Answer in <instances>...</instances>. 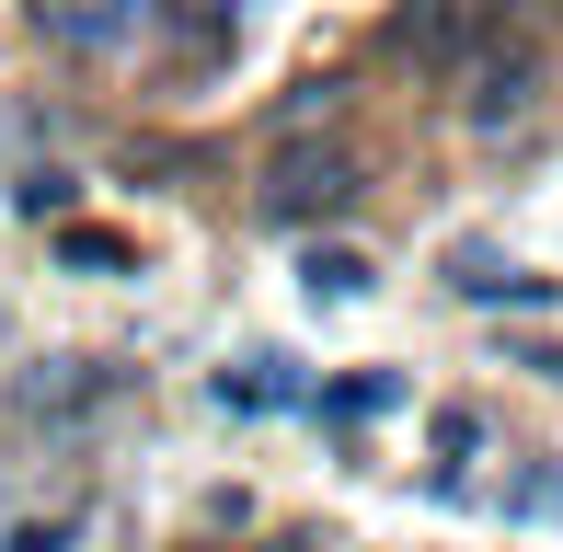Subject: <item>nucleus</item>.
Here are the masks:
<instances>
[{
	"mask_svg": "<svg viewBox=\"0 0 563 552\" xmlns=\"http://www.w3.org/2000/svg\"><path fill=\"white\" fill-rule=\"evenodd\" d=\"M356 185H368V162H356L345 139H276V162H265V219L276 231H311V219H334L356 208Z\"/></svg>",
	"mask_w": 563,
	"mask_h": 552,
	"instance_id": "1",
	"label": "nucleus"
},
{
	"mask_svg": "<svg viewBox=\"0 0 563 552\" xmlns=\"http://www.w3.org/2000/svg\"><path fill=\"white\" fill-rule=\"evenodd\" d=\"M23 23H35L46 46H69V58H115L150 23V0H23Z\"/></svg>",
	"mask_w": 563,
	"mask_h": 552,
	"instance_id": "2",
	"label": "nucleus"
},
{
	"mask_svg": "<svg viewBox=\"0 0 563 552\" xmlns=\"http://www.w3.org/2000/svg\"><path fill=\"white\" fill-rule=\"evenodd\" d=\"M529 92H541V58H529V46H483V58H472V92H460V115L495 139V128H518V115H529Z\"/></svg>",
	"mask_w": 563,
	"mask_h": 552,
	"instance_id": "3",
	"label": "nucleus"
},
{
	"mask_svg": "<svg viewBox=\"0 0 563 552\" xmlns=\"http://www.w3.org/2000/svg\"><path fill=\"white\" fill-rule=\"evenodd\" d=\"M104 391H115L104 357H35V380H23L12 404H23V415H81V404H104Z\"/></svg>",
	"mask_w": 563,
	"mask_h": 552,
	"instance_id": "4",
	"label": "nucleus"
},
{
	"mask_svg": "<svg viewBox=\"0 0 563 552\" xmlns=\"http://www.w3.org/2000/svg\"><path fill=\"white\" fill-rule=\"evenodd\" d=\"M449 288H460V299H518V311H541V299H552V276H529V265L483 254V242H460V254H449Z\"/></svg>",
	"mask_w": 563,
	"mask_h": 552,
	"instance_id": "5",
	"label": "nucleus"
},
{
	"mask_svg": "<svg viewBox=\"0 0 563 552\" xmlns=\"http://www.w3.org/2000/svg\"><path fill=\"white\" fill-rule=\"evenodd\" d=\"M472 35H483V0H415V12H402V46H415L426 69H449Z\"/></svg>",
	"mask_w": 563,
	"mask_h": 552,
	"instance_id": "6",
	"label": "nucleus"
},
{
	"mask_svg": "<svg viewBox=\"0 0 563 552\" xmlns=\"http://www.w3.org/2000/svg\"><path fill=\"white\" fill-rule=\"evenodd\" d=\"M219 404H242V415L299 404V368H288V357H242V368H219Z\"/></svg>",
	"mask_w": 563,
	"mask_h": 552,
	"instance_id": "7",
	"label": "nucleus"
},
{
	"mask_svg": "<svg viewBox=\"0 0 563 552\" xmlns=\"http://www.w3.org/2000/svg\"><path fill=\"white\" fill-rule=\"evenodd\" d=\"M299 288H311V299H368V254H345V242H322V254L299 265Z\"/></svg>",
	"mask_w": 563,
	"mask_h": 552,
	"instance_id": "8",
	"label": "nucleus"
},
{
	"mask_svg": "<svg viewBox=\"0 0 563 552\" xmlns=\"http://www.w3.org/2000/svg\"><path fill=\"white\" fill-rule=\"evenodd\" d=\"M58 265H81V276H126V265H139V242H126V231H58Z\"/></svg>",
	"mask_w": 563,
	"mask_h": 552,
	"instance_id": "9",
	"label": "nucleus"
},
{
	"mask_svg": "<svg viewBox=\"0 0 563 552\" xmlns=\"http://www.w3.org/2000/svg\"><path fill=\"white\" fill-rule=\"evenodd\" d=\"M391 404H402V380H391V368H368V380L322 391V415H391Z\"/></svg>",
	"mask_w": 563,
	"mask_h": 552,
	"instance_id": "10",
	"label": "nucleus"
},
{
	"mask_svg": "<svg viewBox=\"0 0 563 552\" xmlns=\"http://www.w3.org/2000/svg\"><path fill=\"white\" fill-rule=\"evenodd\" d=\"M472 449H483V415L449 404V415H438V461H449V484H460V461H472Z\"/></svg>",
	"mask_w": 563,
	"mask_h": 552,
	"instance_id": "11",
	"label": "nucleus"
},
{
	"mask_svg": "<svg viewBox=\"0 0 563 552\" xmlns=\"http://www.w3.org/2000/svg\"><path fill=\"white\" fill-rule=\"evenodd\" d=\"M81 541V518H23V530H0V552H69Z\"/></svg>",
	"mask_w": 563,
	"mask_h": 552,
	"instance_id": "12",
	"label": "nucleus"
},
{
	"mask_svg": "<svg viewBox=\"0 0 563 552\" xmlns=\"http://www.w3.org/2000/svg\"><path fill=\"white\" fill-rule=\"evenodd\" d=\"M173 12H196V23H219V12H230V0H173Z\"/></svg>",
	"mask_w": 563,
	"mask_h": 552,
	"instance_id": "13",
	"label": "nucleus"
}]
</instances>
